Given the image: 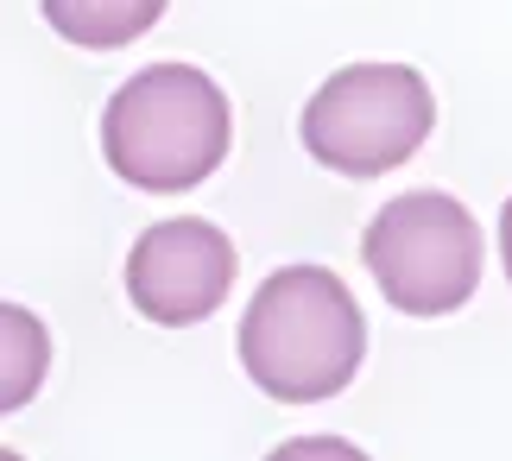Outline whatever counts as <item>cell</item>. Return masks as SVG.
<instances>
[{"label":"cell","mask_w":512,"mask_h":461,"mask_svg":"<svg viewBox=\"0 0 512 461\" xmlns=\"http://www.w3.org/2000/svg\"><path fill=\"white\" fill-rule=\"evenodd\" d=\"M0 329H7V373H0V405L19 411V405L38 392V379H45V323H38L32 310L7 304V310H0Z\"/></svg>","instance_id":"obj_7"},{"label":"cell","mask_w":512,"mask_h":461,"mask_svg":"<svg viewBox=\"0 0 512 461\" xmlns=\"http://www.w3.org/2000/svg\"><path fill=\"white\" fill-rule=\"evenodd\" d=\"M285 455H354L348 443H329V436H317V443H291Z\"/></svg>","instance_id":"obj_8"},{"label":"cell","mask_w":512,"mask_h":461,"mask_svg":"<svg viewBox=\"0 0 512 461\" xmlns=\"http://www.w3.org/2000/svg\"><path fill=\"white\" fill-rule=\"evenodd\" d=\"M500 253H506V272H512V196H506V209H500Z\"/></svg>","instance_id":"obj_9"},{"label":"cell","mask_w":512,"mask_h":461,"mask_svg":"<svg viewBox=\"0 0 512 461\" xmlns=\"http://www.w3.org/2000/svg\"><path fill=\"white\" fill-rule=\"evenodd\" d=\"M437 127V95L411 64H348L310 95L304 146L336 177L399 171Z\"/></svg>","instance_id":"obj_4"},{"label":"cell","mask_w":512,"mask_h":461,"mask_svg":"<svg viewBox=\"0 0 512 461\" xmlns=\"http://www.w3.org/2000/svg\"><path fill=\"white\" fill-rule=\"evenodd\" d=\"M367 354V316L323 266L272 272L241 316V367L279 405L336 398Z\"/></svg>","instance_id":"obj_1"},{"label":"cell","mask_w":512,"mask_h":461,"mask_svg":"<svg viewBox=\"0 0 512 461\" xmlns=\"http://www.w3.org/2000/svg\"><path fill=\"white\" fill-rule=\"evenodd\" d=\"M38 7H45L57 38H70L83 51H114V45L146 38L171 0H38Z\"/></svg>","instance_id":"obj_6"},{"label":"cell","mask_w":512,"mask_h":461,"mask_svg":"<svg viewBox=\"0 0 512 461\" xmlns=\"http://www.w3.org/2000/svg\"><path fill=\"white\" fill-rule=\"evenodd\" d=\"M367 272L405 316H449L481 291V222L443 190H411L367 222Z\"/></svg>","instance_id":"obj_3"},{"label":"cell","mask_w":512,"mask_h":461,"mask_svg":"<svg viewBox=\"0 0 512 461\" xmlns=\"http://www.w3.org/2000/svg\"><path fill=\"white\" fill-rule=\"evenodd\" d=\"M228 139H234L228 95L196 64H152L127 76L102 114L108 171L146 196L209 184L228 158Z\"/></svg>","instance_id":"obj_2"},{"label":"cell","mask_w":512,"mask_h":461,"mask_svg":"<svg viewBox=\"0 0 512 461\" xmlns=\"http://www.w3.org/2000/svg\"><path fill=\"white\" fill-rule=\"evenodd\" d=\"M234 285V240L203 215L152 222L127 253V297L146 323L190 329L222 310Z\"/></svg>","instance_id":"obj_5"}]
</instances>
